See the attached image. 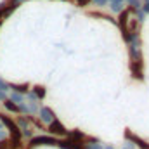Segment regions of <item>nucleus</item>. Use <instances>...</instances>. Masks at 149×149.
<instances>
[{"label":"nucleus","instance_id":"obj_5","mask_svg":"<svg viewBox=\"0 0 149 149\" xmlns=\"http://www.w3.org/2000/svg\"><path fill=\"white\" fill-rule=\"evenodd\" d=\"M57 146L61 149H85L83 142H78L73 139H66V141H57Z\"/></svg>","mask_w":149,"mask_h":149},{"label":"nucleus","instance_id":"obj_2","mask_svg":"<svg viewBox=\"0 0 149 149\" xmlns=\"http://www.w3.org/2000/svg\"><path fill=\"white\" fill-rule=\"evenodd\" d=\"M130 73L137 80H144V61L142 59L130 61Z\"/></svg>","mask_w":149,"mask_h":149},{"label":"nucleus","instance_id":"obj_23","mask_svg":"<svg viewBox=\"0 0 149 149\" xmlns=\"http://www.w3.org/2000/svg\"><path fill=\"white\" fill-rule=\"evenodd\" d=\"M144 2H149V0H144Z\"/></svg>","mask_w":149,"mask_h":149},{"label":"nucleus","instance_id":"obj_1","mask_svg":"<svg viewBox=\"0 0 149 149\" xmlns=\"http://www.w3.org/2000/svg\"><path fill=\"white\" fill-rule=\"evenodd\" d=\"M30 146L31 148H37V146H57V139L52 137V135H38V137L31 139Z\"/></svg>","mask_w":149,"mask_h":149},{"label":"nucleus","instance_id":"obj_3","mask_svg":"<svg viewBox=\"0 0 149 149\" xmlns=\"http://www.w3.org/2000/svg\"><path fill=\"white\" fill-rule=\"evenodd\" d=\"M125 139H127L132 146L135 144L139 149H149V142L142 141L139 135H135V134H134V132H130V130H127V132H125Z\"/></svg>","mask_w":149,"mask_h":149},{"label":"nucleus","instance_id":"obj_10","mask_svg":"<svg viewBox=\"0 0 149 149\" xmlns=\"http://www.w3.org/2000/svg\"><path fill=\"white\" fill-rule=\"evenodd\" d=\"M31 94H33L35 99H43V97H45V88H42V87H35V88L31 90Z\"/></svg>","mask_w":149,"mask_h":149},{"label":"nucleus","instance_id":"obj_18","mask_svg":"<svg viewBox=\"0 0 149 149\" xmlns=\"http://www.w3.org/2000/svg\"><path fill=\"white\" fill-rule=\"evenodd\" d=\"M0 141H5V132L3 130H0Z\"/></svg>","mask_w":149,"mask_h":149},{"label":"nucleus","instance_id":"obj_19","mask_svg":"<svg viewBox=\"0 0 149 149\" xmlns=\"http://www.w3.org/2000/svg\"><path fill=\"white\" fill-rule=\"evenodd\" d=\"M0 99H2V101H5V94H3V92H0Z\"/></svg>","mask_w":149,"mask_h":149},{"label":"nucleus","instance_id":"obj_22","mask_svg":"<svg viewBox=\"0 0 149 149\" xmlns=\"http://www.w3.org/2000/svg\"><path fill=\"white\" fill-rule=\"evenodd\" d=\"M12 2H14V3H17V2H23V0H12Z\"/></svg>","mask_w":149,"mask_h":149},{"label":"nucleus","instance_id":"obj_15","mask_svg":"<svg viewBox=\"0 0 149 149\" xmlns=\"http://www.w3.org/2000/svg\"><path fill=\"white\" fill-rule=\"evenodd\" d=\"M141 12H142L144 16H146V14H148V12H149V2H144V7L141 9Z\"/></svg>","mask_w":149,"mask_h":149},{"label":"nucleus","instance_id":"obj_9","mask_svg":"<svg viewBox=\"0 0 149 149\" xmlns=\"http://www.w3.org/2000/svg\"><path fill=\"white\" fill-rule=\"evenodd\" d=\"M111 2L113 12H121L123 10V0H109Z\"/></svg>","mask_w":149,"mask_h":149},{"label":"nucleus","instance_id":"obj_4","mask_svg":"<svg viewBox=\"0 0 149 149\" xmlns=\"http://www.w3.org/2000/svg\"><path fill=\"white\" fill-rule=\"evenodd\" d=\"M49 134H50V135H63V137H68V130L64 128V125H63L57 118L49 125Z\"/></svg>","mask_w":149,"mask_h":149},{"label":"nucleus","instance_id":"obj_17","mask_svg":"<svg viewBox=\"0 0 149 149\" xmlns=\"http://www.w3.org/2000/svg\"><path fill=\"white\" fill-rule=\"evenodd\" d=\"M94 2H95V5H99V7H102V5L108 3V0H94Z\"/></svg>","mask_w":149,"mask_h":149},{"label":"nucleus","instance_id":"obj_7","mask_svg":"<svg viewBox=\"0 0 149 149\" xmlns=\"http://www.w3.org/2000/svg\"><path fill=\"white\" fill-rule=\"evenodd\" d=\"M128 19H130V9H123V10L120 12V17H118V26H120L121 33L125 31V28H127V23H128Z\"/></svg>","mask_w":149,"mask_h":149},{"label":"nucleus","instance_id":"obj_14","mask_svg":"<svg viewBox=\"0 0 149 149\" xmlns=\"http://www.w3.org/2000/svg\"><path fill=\"white\" fill-rule=\"evenodd\" d=\"M7 90H9V83H5V81L0 78V92H3V94H5Z\"/></svg>","mask_w":149,"mask_h":149},{"label":"nucleus","instance_id":"obj_21","mask_svg":"<svg viewBox=\"0 0 149 149\" xmlns=\"http://www.w3.org/2000/svg\"><path fill=\"white\" fill-rule=\"evenodd\" d=\"M104 149H114V148H113V146H106Z\"/></svg>","mask_w":149,"mask_h":149},{"label":"nucleus","instance_id":"obj_11","mask_svg":"<svg viewBox=\"0 0 149 149\" xmlns=\"http://www.w3.org/2000/svg\"><path fill=\"white\" fill-rule=\"evenodd\" d=\"M9 87L14 88L16 94H21V95H24V94L28 92V87H26V85H9Z\"/></svg>","mask_w":149,"mask_h":149},{"label":"nucleus","instance_id":"obj_20","mask_svg":"<svg viewBox=\"0 0 149 149\" xmlns=\"http://www.w3.org/2000/svg\"><path fill=\"white\" fill-rule=\"evenodd\" d=\"M123 149H134V146H132V144H128L127 148H123Z\"/></svg>","mask_w":149,"mask_h":149},{"label":"nucleus","instance_id":"obj_12","mask_svg":"<svg viewBox=\"0 0 149 149\" xmlns=\"http://www.w3.org/2000/svg\"><path fill=\"white\" fill-rule=\"evenodd\" d=\"M10 101L14 102V104H24V95H21V94H12V97H10Z\"/></svg>","mask_w":149,"mask_h":149},{"label":"nucleus","instance_id":"obj_6","mask_svg":"<svg viewBox=\"0 0 149 149\" xmlns=\"http://www.w3.org/2000/svg\"><path fill=\"white\" fill-rule=\"evenodd\" d=\"M38 113H40L42 121H43V123H47V125H50V123L56 120V114L52 113V109H50V108H42Z\"/></svg>","mask_w":149,"mask_h":149},{"label":"nucleus","instance_id":"obj_13","mask_svg":"<svg viewBox=\"0 0 149 149\" xmlns=\"http://www.w3.org/2000/svg\"><path fill=\"white\" fill-rule=\"evenodd\" d=\"M127 3L130 5L128 9H134V10H141V0H127Z\"/></svg>","mask_w":149,"mask_h":149},{"label":"nucleus","instance_id":"obj_24","mask_svg":"<svg viewBox=\"0 0 149 149\" xmlns=\"http://www.w3.org/2000/svg\"><path fill=\"white\" fill-rule=\"evenodd\" d=\"M0 127H2V123H0Z\"/></svg>","mask_w":149,"mask_h":149},{"label":"nucleus","instance_id":"obj_16","mask_svg":"<svg viewBox=\"0 0 149 149\" xmlns=\"http://www.w3.org/2000/svg\"><path fill=\"white\" fill-rule=\"evenodd\" d=\"M76 3H78L80 7H85V5H88V3H90V0H76Z\"/></svg>","mask_w":149,"mask_h":149},{"label":"nucleus","instance_id":"obj_8","mask_svg":"<svg viewBox=\"0 0 149 149\" xmlns=\"http://www.w3.org/2000/svg\"><path fill=\"white\" fill-rule=\"evenodd\" d=\"M3 106H5V109H9V111L12 113H19V104H14L12 101H3Z\"/></svg>","mask_w":149,"mask_h":149}]
</instances>
